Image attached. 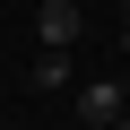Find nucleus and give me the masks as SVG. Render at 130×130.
Instances as JSON below:
<instances>
[{
  "instance_id": "obj_1",
  "label": "nucleus",
  "mask_w": 130,
  "mask_h": 130,
  "mask_svg": "<svg viewBox=\"0 0 130 130\" xmlns=\"http://www.w3.org/2000/svg\"><path fill=\"white\" fill-rule=\"evenodd\" d=\"M78 121H87V130H113V121H130V95H121V78H87V87H78Z\"/></svg>"
},
{
  "instance_id": "obj_2",
  "label": "nucleus",
  "mask_w": 130,
  "mask_h": 130,
  "mask_svg": "<svg viewBox=\"0 0 130 130\" xmlns=\"http://www.w3.org/2000/svg\"><path fill=\"white\" fill-rule=\"evenodd\" d=\"M35 35H43V52H70V43L87 35V18H78V0H43V9H35Z\"/></svg>"
},
{
  "instance_id": "obj_3",
  "label": "nucleus",
  "mask_w": 130,
  "mask_h": 130,
  "mask_svg": "<svg viewBox=\"0 0 130 130\" xmlns=\"http://www.w3.org/2000/svg\"><path fill=\"white\" fill-rule=\"evenodd\" d=\"M35 87H70V52H35Z\"/></svg>"
},
{
  "instance_id": "obj_4",
  "label": "nucleus",
  "mask_w": 130,
  "mask_h": 130,
  "mask_svg": "<svg viewBox=\"0 0 130 130\" xmlns=\"http://www.w3.org/2000/svg\"><path fill=\"white\" fill-rule=\"evenodd\" d=\"M121 52H130V35H121Z\"/></svg>"
},
{
  "instance_id": "obj_5",
  "label": "nucleus",
  "mask_w": 130,
  "mask_h": 130,
  "mask_svg": "<svg viewBox=\"0 0 130 130\" xmlns=\"http://www.w3.org/2000/svg\"><path fill=\"white\" fill-rule=\"evenodd\" d=\"M113 130H130V121H113Z\"/></svg>"
},
{
  "instance_id": "obj_6",
  "label": "nucleus",
  "mask_w": 130,
  "mask_h": 130,
  "mask_svg": "<svg viewBox=\"0 0 130 130\" xmlns=\"http://www.w3.org/2000/svg\"><path fill=\"white\" fill-rule=\"evenodd\" d=\"M121 9H130V0H121Z\"/></svg>"
}]
</instances>
